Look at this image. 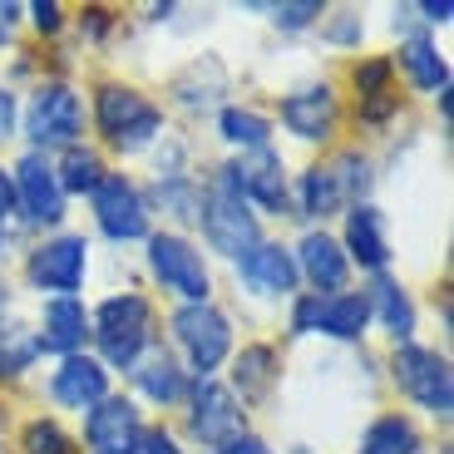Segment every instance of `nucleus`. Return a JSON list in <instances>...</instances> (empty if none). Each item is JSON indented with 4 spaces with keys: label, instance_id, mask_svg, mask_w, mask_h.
Listing matches in <instances>:
<instances>
[{
    "label": "nucleus",
    "instance_id": "1",
    "mask_svg": "<svg viewBox=\"0 0 454 454\" xmlns=\"http://www.w3.org/2000/svg\"><path fill=\"white\" fill-rule=\"evenodd\" d=\"M90 336L99 340L104 371H134V361L144 356L148 340H153V311H148V301L138 292L109 296L90 317Z\"/></svg>",
    "mask_w": 454,
    "mask_h": 454
},
{
    "label": "nucleus",
    "instance_id": "2",
    "mask_svg": "<svg viewBox=\"0 0 454 454\" xmlns=\"http://www.w3.org/2000/svg\"><path fill=\"white\" fill-rule=\"evenodd\" d=\"M94 124L109 138V148H119V153H144L153 138H163V109H153L138 90L104 84L94 94Z\"/></svg>",
    "mask_w": 454,
    "mask_h": 454
},
{
    "label": "nucleus",
    "instance_id": "3",
    "mask_svg": "<svg viewBox=\"0 0 454 454\" xmlns=\"http://www.w3.org/2000/svg\"><path fill=\"white\" fill-rule=\"evenodd\" d=\"M198 223H203V238L213 252H223V257L242 262L247 252H257L262 242V227H257V213H252L247 203H242L232 188H227V178L217 173L213 183H207L203 203H198Z\"/></svg>",
    "mask_w": 454,
    "mask_h": 454
},
{
    "label": "nucleus",
    "instance_id": "4",
    "mask_svg": "<svg viewBox=\"0 0 454 454\" xmlns=\"http://www.w3.org/2000/svg\"><path fill=\"white\" fill-rule=\"evenodd\" d=\"M25 134H30L35 153L50 148H74L84 134V99L69 84H40L25 109Z\"/></svg>",
    "mask_w": 454,
    "mask_h": 454
},
{
    "label": "nucleus",
    "instance_id": "5",
    "mask_svg": "<svg viewBox=\"0 0 454 454\" xmlns=\"http://www.w3.org/2000/svg\"><path fill=\"white\" fill-rule=\"evenodd\" d=\"M148 267L188 307H203L207 296H213V277H207L203 252L183 238V232H148Z\"/></svg>",
    "mask_w": 454,
    "mask_h": 454
},
{
    "label": "nucleus",
    "instance_id": "6",
    "mask_svg": "<svg viewBox=\"0 0 454 454\" xmlns=\"http://www.w3.org/2000/svg\"><path fill=\"white\" fill-rule=\"evenodd\" d=\"M390 375H395V386L405 390L420 410H430L434 420H450L454 386H450V361H444L440 351H425V346H395Z\"/></svg>",
    "mask_w": 454,
    "mask_h": 454
},
{
    "label": "nucleus",
    "instance_id": "7",
    "mask_svg": "<svg viewBox=\"0 0 454 454\" xmlns=\"http://www.w3.org/2000/svg\"><path fill=\"white\" fill-rule=\"evenodd\" d=\"M173 336H178L188 365L198 371V380H207V375L227 361V351H232V321H227L213 301L173 311Z\"/></svg>",
    "mask_w": 454,
    "mask_h": 454
},
{
    "label": "nucleus",
    "instance_id": "8",
    "mask_svg": "<svg viewBox=\"0 0 454 454\" xmlns=\"http://www.w3.org/2000/svg\"><path fill=\"white\" fill-rule=\"evenodd\" d=\"M84 272H90V242H84V232L50 238L45 247L30 252V267H25L35 292H50V296H74L84 286Z\"/></svg>",
    "mask_w": 454,
    "mask_h": 454
},
{
    "label": "nucleus",
    "instance_id": "9",
    "mask_svg": "<svg viewBox=\"0 0 454 454\" xmlns=\"http://www.w3.org/2000/svg\"><path fill=\"white\" fill-rule=\"evenodd\" d=\"M227 178V188L242 203H257L262 213H286V168L272 148H247L242 159H232L227 168H217Z\"/></svg>",
    "mask_w": 454,
    "mask_h": 454
},
{
    "label": "nucleus",
    "instance_id": "10",
    "mask_svg": "<svg viewBox=\"0 0 454 454\" xmlns=\"http://www.w3.org/2000/svg\"><path fill=\"white\" fill-rule=\"evenodd\" d=\"M188 430H193V440H203V444H227V440H238L242 434V420H247V415H242V405H238V395H232V390L223 386V380H213V375H207V380H193V386H188Z\"/></svg>",
    "mask_w": 454,
    "mask_h": 454
},
{
    "label": "nucleus",
    "instance_id": "11",
    "mask_svg": "<svg viewBox=\"0 0 454 454\" xmlns=\"http://www.w3.org/2000/svg\"><path fill=\"white\" fill-rule=\"evenodd\" d=\"M94 223L109 242L148 238V203L124 173H104V183L94 188Z\"/></svg>",
    "mask_w": 454,
    "mask_h": 454
},
{
    "label": "nucleus",
    "instance_id": "12",
    "mask_svg": "<svg viewBox=\"0 0 454 454\" xmlns=\"http://www.w3.org/2000/svg\"><path fill=\"white\" fill-rule=\"evenodd\" d=\"M15 207H25V217L40 227H55L65 217V193H59V178H55V163L45 153H25L15 163Z\"/></svg>",
    "mask_w": 454,
    "mask_h": 454
},
{
    "label": "nucleus",
    "instance_id": "13",
    "mask_svg": "<svg viewBox=\"0 0 454 454\" xmlns=\"http://www.w3.org/2000/svg\"><path fill=\"white\" fill-rule=\"evenodd\" d=\"M336 90L331 84H307V90H296L282 99V124L286 134H296L301 144H321V138H331V129H336Z\"/></svg>",
    "mask_w": 454,
    "mask_h": 454
},
{
    "label": "nucleus",
    "instance_id": "14",
    "mask_svg": "<svg viewBox=\"0 0 454 454\" xmlns=\"http://www.w3.org/2000/svg\"><path fill=\"white\" fill-rule=\"evenodd\" d=\"M292 257H296V272L317 286V296L321 292H326V296L346 292L351 262H346V252H340V242L331 238V232H321V227H317V232H307V238H301V247H296Z\"/></svg>",
    "mask_w": 454,
    "mask_h": 454
},
{
    "label": "nucleus",
    "instance_id": "15",
    "mask_svg": "<svg viewBox=\"0 0 454 454\" xmlns=\"http://www.w3.org/2000/svg\"><path fill=\"white\" fill-rule=\"evenodd\" d=\"M35 340H40V351H55L59 361L65 356H80V346L90 340V311H84L80 296H50L45 321H40Z\"/></svg>",
    "mask_w": 454,
    "mask_h": 454
},
{
    "label": "nucleus",
    "instance_id": "16",
    "mask_svg": "<svg viewBox=\"0 0 454 454\" xmlns=\"http://www.w3.org/2000/svg\"><path fill=\"white\" fill-rule=\"evenodd\" d=\"M238 277L252 286L257 296H292L301 272H296V257L282 247V242H257V252L238 262Z\"/></svg>",
    "mask_w": 454,
    "mask_h": 454
},
{
    "label": "nucleus",
    "instance_id": "17",
    "mask_svg": "<svg viewBox=\"0 0 454 454\" xmlns=\"http://www.w3.org/2000/svg\"><path fill=\"white\" fill-rule=\"evenodd\" d=\"M50 395L65 410H94L109 395V371H104L94 356H65L55 380H50Z\"/></svg>",
    "mask_w": 454,
    "mask_h": 454
},
{
    "label": "nucleus",
    "instance_id": "18",
    "mask_svg": "<svg viewBox=\"0 0 454 454\" xmlns=\"http://www.w3.org/2000/svg\"><path fill=\"white\" fill-rule=\"evenodd\" d=\"M340 252H346V262H361L365 272H380L390 262V242L380 232V213L371 203H356L346 213V242H340Z\"/></svg>",
    "mask_w": 454,
    "mask_h": 454
},
{
    "label": "nucleus",
    "instance_id": "19",
    "mask_svg": "<svg viewBox=\"0 0 454 454\" xmlns=\"http://www.w3.org/2000/svg\"><path fill=\"white\" fill-rule=\"evenodd\" d=\"M138 434V410L134 400L124 395H104L99 405L90 410V420H84V440L94 450H109V444H134Z\"/></svg>",
    "mask_w": 454,
    "mask_h": 454
},
{
    "label": "nucleus",
    "instance_id": "20",
    "mask_svg": "<svg viewBox=\"0 0 454 454\" xmlns=\"http://www.w3.org/2000/svg\"><path fill=\"white\" fill-rule=\"evenodd\" d=\"M365 301H371V317H380V326L395 336V346H410V336H415V301L405 296V286L395 277H375Z\"/></svg>",
    "mask_w": 454,
    "mask_h": 454
},
{
    "label": "nucleus",
    "instance_id": "21",
    "mask_svg": "<svg viewBox=\"0 0 454 454\" xmlns=\"http://www.w3.org/2000/svg\"><path fill=\"white\" fill-rule=\"evenodd\" d=\"M134 380L153 405H178V400L188 395V380H183L178 361L163 356V351H153L148 361H134Z\"/></svg>",
    "mask_w": 454,
    "mask_h": 454
},
{
    "label": "nucleus",
    "instance_id": "22",
    "mask_svg": "<svg viewBox=\"0 0 454 454\" xmlns=\"http://www.w3.org/2000/svg\"><path fill=\"white\" fill-rule=\"evenodd\" d=\"M371 326V301L365 292H336L321 301V331L336 340H361Z\"/></svg>",
    "mask_w": 454,
    "mask_h": 454
},
{
    "label": "nucleus",
    "instance_id": "23",
    "mask_svg": "<svg viewBox=\"0 0 454 454\" xmlns=\"http://www.w3.org/2000/svg\"><path fill=\"white\" fill-rule=\"evenodd\" d=\"M217 129H223V138L227 144H238L242 153L272 144V119L257 114V109H242V104H227V109L217 114Z\"/></svg>",
    "mask_w": 454,
    "mask_h": 454
},
{
    "label": "nucleus",
    "instance_id": "24",
    "mask_svg": "<svg viewBox=\"0 0 454 454\" xmlns=\"http://www.w3.org/2000/svg\"><path fill=\"white\" fill-rule=\"evenodd\" d=\"M361 454H420V430L405 415H380L365 430V450Z\"/></svg>",
    "mask_w": 454,
    "mask_h": 454
},
{
    "label": "nucleus",
    "instance_id": "25",
    "mask_svg": "<svg viewBox=\"0 0 454 454\" xmlns=\"http://www.w3.org/2000/svg\"><path fill=\"white\" fill-rule=\"evenodd\" d=\"M400 65L410 69V80L420 84V90H430V94L450 90V65H444V55L430 40H410V45L400 50Z\"/></svg>",
    "mask_w": 454,
    "mask_h": 454
},
{
    "label": "nucleus",
    "instance_id": "26",
    "mask_svg": "<svg viewBox=\"0 0 454 454\" xmlns=\"http://www.w3.org/2000/svg\"><path fill=\"white\" fill-rule=\"evenodd\" d=\"M55 178H59V193H94L104 183V163H99V153L94 148H65V163L55 168Z\"/></svg>",
    "mask_w": 454,
    "mask_h": 454
},
{
    "label": "nucleus",
    "instance_id": "27",
    "mask_svg": "<svg viewBox=\"0 0 454 454\" xmlns=\"http://www.w3.org/2000/svg\"><path fill=\"white\" fill-rule=\"evenodd\" d=\"M272 380H277V351L272 346H247L238 356V390L247 400H257L272 390Z\"/></svg>",
    "mask_w": 454,
    "mask_h": 454
},
{
    "label": "nucleus",
    "instance_id": "28",
    "mask_svg": "<svg viewBox=\"0 0 454 454\" xmlns=\"http://www.w3.org/2000/svg\"><path fill=\"white\" fill-rule=\"evenodd\" d=\"M326 173H331V183H336L340 203L356 207L365 193H371V159H365V153H356V148H346L336 163H326Z\"/></svg>",
    "mask_w": 454,
    "mask_h": 454
},
{
    "label": "nucleus",
    "instance_id": "29",
    "mask_svg": "<svg viewBox=\"0 0 454 454\" xmlns=\"http://www.w3.org/2000/svg\"><path fill=\"white\" fill-rule=\"evenodd\" d=\"M340 207V193H336V183H331V173L321 168H307L301 173V213L307 217H331Z\"/></svg>",
    "mask_w": 454,
    "mask_h": 454
},
{
    "label": "nucleus",
    "instance_id": "30",
    "mask_svg": "<svg viewBox=\"0 0 454 454\" xmlns=\"http://www.w3.org/2000/svg\"><path fill=\"white\" fill-rule=\"evenodd\" d=\"M20 450L25 454H80V444L59 430V420H30L20 434Z\"/></svg>",
    "mask_w": 454,
    "mask_h": 454
},
{
    "label": "nucleus",
    "instance_id": "31",
    "mask_svg": "<svg viewBox=\"0 0 454 454\" xmlns=\"http://www.w3.org/2000/svg\"><path fill=\"white\" fill-rule=\"evenodd\" d=\"M390 74H395L390 59H361L351 80H356V90H361V99H375V94H390Z\"/></svg>",
    "mask_w": 454,
    "mask_h": 454
},
{
    "label": "nucleus",
    "instance_id": "32",
    "mask_svg": "<svg viewBox=\"0 0 454 454\" xmlns=\"http://www.w3.org/2000/svg\"><path fill=\"white\" fill-rule=\"evenodd\" d=\"M272 15H277L282 30H307V25L321 15V0H292V5H277Z\"/></svg>",
    "mask_w": 454,
    "mask_h": 454
},
{
    "label": "nucleus",
    "instance_id": "33",
    "mask_svg": "<svg viewBox=\"0 0 454 454\" xmlns=\"http://www.w3.org/2000/svg\"><path fill=\"white\" fill-rule=\"evenodd\" d=\"M321 301H326V296H301V301H296L292 307V331L296 336H311V331H321Z\"/></svg>",
    "mask_w": 454,
    "mask_h": 454
},
{
    "label": "nucleus",
    "instance_id": "34",
    "mask_svg": "<svg viewBox=\"0 0 454 454\" xmlns=\"http://www.w3.org/2000/svg\"><path fill=\"white\" fill-rule=\"evenodd\" d=\"M134 454H183L178 440L168 430H138L134 434Z\"/></svg>",
    "mask_w": 454,
    "mask_h": 454
},
{
    "label": "nucleus",
    "instance_id": "35",
    "mask_svg": "<svg viewBox=\"0 0 454 454\" xmlns=\"http://www.w3.org/2000/svg\"><path fill=\"white\" fill-rule=\"evenodd\" d=\"M395 109H400V94H375V99H361V124H386Z\"/></svg>",
    "mask_w": 454,
    "mask_h": 454
},
{
    "label": "nucleus",
    "instance_id": "36",
    "mask_svg": "<svg viewBox=\"0 0 454 454\" xmlns=\"http://www.w3.org/2000/svg\"><path fill=\"white\" fill-rule=\"evenodd\" d=\"M30 20H35V30H45V35H55L59 25H65V11H59L55 0H40V5H30Z\"/></svg>",
    "mask_w": 454,
    "mask_h": 454
},
{
    "label": "nucleus",
    "instance_id": "37",
    "mask_svg": "<svg viewBox=\"0 0 454 454\" xmlns=\"http://www.w3.org/2000/svg\"><path fill=\"white\" fill-rule=\"evenodd\" d=\"M213 454H272V450H267V444H262L257 434H247V430H242L238 440H227V444H217Z\"/></svg>",
    "mask_w": 454,
    "mask_h": 454
},
{
    "label": "nucleus",
    "instance_id": "38",
    "mask_svg": "<svg viewBox=\"0 0 454 454\" xmlns=\"http://www.w3.org/2000/svg\"><path fill=\"white\" fill-rule=\"evenodd\" d=\"M331 40H336V45H351V40H361V15L340 11V20L331 25Z\"/></svg>",
    "mask_w": 454,
    "mask_h": 454
},
{
    "label": "nucleus",
    "instance_id": "39",
    "mask_svg": "<svg viewBox=\"0 0 454 454\" xmlns=\"http://www.w3.org/2000/svg\"><path fill=\"white\" fill-rule=\"evenodd\" d=\"M11 134H15V94L0 90V138H11Z\"/></svg>",
    "mask_w": 454,
    "mask_h": 454
},
{
    "label": "nucleus",
    "instance_id": "40",
    "mask_svg": "<svg viewBox=\"0 0 454 454\" xmlns=\"http://www.w3.org/2000/svg\"><path fill=\"white\" fill-rule=\"evenodd\" d=\"M11 213H15V178L0 168V223H5Z\"/></svg>",
    "mask_w": 454,
    "mask_h": 454
},
{
    "label": "nucleus",
    "instance_id": "41",
    "mask_svg": "<svg viewBox=\"0 0 454 454\" xmlns=\"http://www.w3.org/2000/svg\"><path fill=\"white\" fill-rule=\"evenodd\" d=\"M420 11H425V20H440V25L454 15V11H450V0H430V5H420Z\"/></svg>",
    "mask_w": 454,
    "mask_h": 454
},
{
    "label": "nucleus",
    "instance_id": "42",
    "mask_svg": "<svg viewBox=\"0 0 454 454\" xmlns=\"http://www.w3.org/2000/svg\"><path fill=\"white\" fill-rule=\"evenodd\" d=\"M15 15H20V11H15V5H0V40H5V35H11Z\"/></svg>",
    "mask_w": 454,
    "mask_h": 454
},
{
    "label": "nucleus",
    "instance_id": "43",
    "mask_svg": "<svg viewBox=\"0 0 454 454\" xmlns=\"http://www.w3.org/2000/svg\"><path fill=\"white\" fill-rule=\"evenodd\" d=\"M94 454H134V444H109V450H94Z\"/></svg>",
    "mask_w": 454,
    "mask_h": 454
},
{
    "label": "nucleus",
    "instance_id": "44",
    "mask_svg": "<svg viewBox=\"0 0 454 454\" xmlns=\"http://www.w3.org/2000/svg\"><path fill=\"white\" fill-rule=\"evenodd\" d=\"M0 252H5V223H0Z\"/></svg>",
    "mask_w": 454,
    "mask_h": 454
},
{
    "label": "nucleus",
    "instance_id": "45",
    "mask_svg": "<svg viewBox=\"0 0 454 454\" xmlns=\"http://www.w3.org/2000/svg\"><path fill=\"white\" fill-rule=\"evenodd\" d=\"M292 454H311V450H292Z\"/></svg>",
    "mask_w": 454,
    "mask_h": 454
}]
</instances>
